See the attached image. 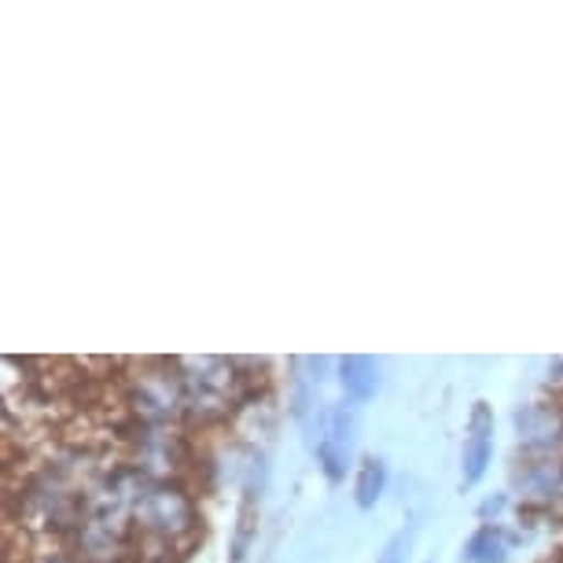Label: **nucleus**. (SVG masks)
<instances>
[{"label":"nucleus","instance_id":"nucleus-1","mask_svg":"<svg viewBox=\"0 0 563 563\" xmlns=\"http://www.w3.org/2000/svg\"><path fill=\"white\" fill-rule=\"evenodd\" d=\"M490 456H494V412L486 401H479L472 409V420H467V434H464V483H479Z\"/></svg>","mask_w":563,"mask_h":563},{"label":"nucleus","instance_id":"nucleus-5","mask_svg":"<svg viewBox=\"0 0 563 563\" xmlns=\"http://www.w3.org/2000/svg\"><path fill=\"white\" fill-rule=\"evenodd\" d=\"M384 486H387L384 461H365V464H361V475H357V505L372 508L379 501V494H384Z\"/></svg>","mask_w":563,"mask_h":563},{"label":"nucleus","instance_id":"nucleus-3","mask_svg":"<svg viewBox=\"0 0 563 563\" xmlns=\"http://www.w3.org/2000/svg\"><path fill=\"white\" fill-rule=\"evenodd\" d=\"M339 372H343V387L354 398H372V390L379 384L376 365L368 357H343L339 361Z\"/></svg>","mask_w":563,"mask_h":563},{"label":"nucleus","instance_id":"nucleus-2","mask_svg":"<svg viewBox=\"0 0 563 563\" xmlns=\"http://www.w3.org/2000/svg\"><path fill=\"white\" fill-rule=\"evenodd\" d=\"M350 431H354V417L350 409H335L332 420H328V434L321 439V456H324V467L332 479H339L346 464V453H350Z\"/></svg>","mask_w":563,"mask_h":563},{"label":"nucleus","instance_id":"nucleus-4","mask_svg":"<svg viewBox=\"0 0 563 563\" xmlns=\"http://www.w3.org/2000/svg\"><path fill=\"white\" fill-rule=\"evenodd\" d=\"M505 549L508 541L497 527H483L479 534H475L472 541H467V563H501L505 560Z\"/></svg>","mask_w":563,"mask_h":563}]
</instances>
